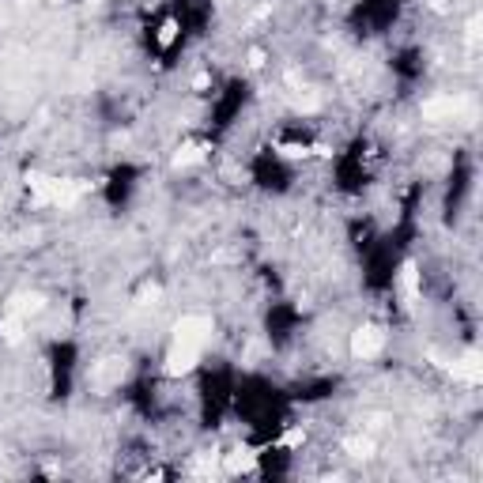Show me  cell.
Segmentation results:
<instances>
[{
    "instance_id": "1",
    "label": "cell",
    "mask_w": 483,
    "mask_h": 483,
    "mask_svg": "<svg viewBox=\"0 0 483 483\" xmlns=\"http://www.w3.org/2000/svg\"><path fill=\"white\" fill-rule=\"evenodd\" d=\"M211 336V321L208 317H181L178 325H174V344H197V348H204V340Z\"/></svg>"
},
{
    "instance_id": "2",
    "label": "cell",
    "mask_w": 483,
    "mask_h": 483,
    "mask_svg": "<svg viewBox=\"0 0 483 483\" xmlns=\"http://www.w3.org/2000/svg\"><path fill=\"white\" fill-rule=\"evenodd\" d=\"M200 362V348L197 344H174L170 348V355H166V374L170 378H181V374H189Z\"/></svg>"
},
{
    "instance_id": "3",
    "label": "cell",
    "mask_w": 483,
    "mask_h": 483,
    "mask_svg": "<svg viewBox=\"0 0 483 483\" xmlns=\"http://www.w3.org/2000/svg\"><path fill=\"white\" fill-rule=\"evenodd\" d=\"M381 344H385V336H381V329H374V325L351 332V355L355 359H374L381 351Z\"/></svg>"
},
{
    "instance_id": "4",
    "label": "cell",
    "mask_w": 483,
    "mask_h": 483,
    "mask_svg": "<svg viewBox=\"0 0 483 483\" xmlns=\"http://www.w3.org/2000/svg\"><path fill=\"white\" fill-rule=\"evenodd\" d=\"M461 110H468V98H461V95H442V98H430V102H423V117L442 121V117H457Z\"/></svg>"
},
{
    "instance_id": "5",
    "label": "cell",
    "mask_w": 483,
    "mask_h": 483,
    "mask_svg": "<svg viewBox=\"0 0 483 483\" xmlns=\"http://www.w3.org/2000/svg\"><path fill=\"white\" fill-rule=\"evenodd\" d=\"M449 370H453V378L468 381V385H479V381H483V366H479V355H476V351L465 355L461 362H449Z\"/></svg>"
},
{
    "instance_id": "6",
    "label": "cell",
    "mask_w": 483,
    "mask_h": 483,
    "mask_svg": "<svg viewBox=\"0 0 483 483\" xmlns=\"http://www.w3.org/2000/svg\"><path fill=\"white\" fill-rule=\"evenodd\" d=\"M8 310H12V314H19V317H34V314H42L46 310V298L42 295H34V291H19V295L8 302Z\"/></svg>"
},
{
    "instance_id": "7",
    "label": "cell",
    "mask_w": 483,
    "mask_h": 483,
    "mask_svg": "<svg viewBox=\"0 0 483 483\" xmlns=\"http://www.w3.org/2000/svg\"><path fill=\"white\" fill-rule=\"evenodd\" d=\"M257 465V453L253 449H234V453H227V472L230 476H238V472H249Z\"/></svg>"
},
{
    "instance_id": "8",
    "label": "cell",
    "mask_w": 483,
    "mask_h": 483,
    "mask_svg": "<svg viewBox=\"0 0 483 483\" xmlns=\"http://www.w3.org/2000/svg\"><path fill=\"white\" fill-rule=\"evenodd\" d=\"M0 336H4V344H19V336H23V317L8 310V317L0 321Z\"/></svg>"
},
{
    "instance_id": "9",
    "label": "cell",
    "mask_w": 483,
    "mask_h": 483,
    "mask_svg": "<svg viewBox=\"0 0 483 483\" xmlns=\"http://www.w3.org/2000/svg\"><path fill=\"white\" fill-rule=\"evenodd\" d=\"M400 284H404V295H408V302H416V298H419V268L411 265V260H408L404 268H400Z\"/></svg>"
},
{
    "instance_id": "10",
    "label": "cell",
    "mask_w": 483,
    "mask_h": 483,
    "mask_svg": "<svg viewBox=\"0 0 483 483\" xmlns=\"http://www.w3.org/2000/svg\"><path fill=\"white\" fill-rule=\"evenodd\" d=\"M204 151H208V147H200V144H185V147H181L178 155H174V166L181 170V166H193V163H200V159H204Z\"/></svg>"
},
{
    "instance_id": "11",
    "label": "cell",
    "mask_w": 483,
    "mask_h": 483,
    "mask_svg": "<svg viewBox=\"0 0 483 483\" xmlns=\"http://www.w3.org/2000/svg\"><path fill=\"white\" fill-rule=\"evenodd\" d=\"M276 151L284 159H306V155H314V147H306V144H279Z\"/></svg>"
},
{
    "instance_id": "12",
    "label": "cell",
    "mask_w": 483,
    "mask_h": 483,
    "mask_svg": "<svg viewBox=\"0 0 483 483\" xmlns=\"http://www.w3.org/2000/svg\"><path fill=\"white\" fill-rule=\"evenodd\" d=\"M302 442H306V430H302V427H291L287 435L279 438V446H284V449H298Z\"/></svg>"
},
{
    "instance_id": "13",
    "label": "cell",
    "mask_w": 483,
    "mask_h": 483,
    "mask_svg": "<svg viewBox=\"0 0 483 483\" xmlns=\"http://www.w3.org/2000/svg\"><path fill=\"white\" fill-rule=\"evenodd\" d=\"M174 38H178V23H174V19H166V23L163 27H159V46H174Z\"/></svg>"
},
{
    "instance_id": "14",
    "label": "cell",
    "mask_w": 483,
    "mask_h": 483,
    "mask_svg": "<svg viewBox=\"0 0 483 483\" xmlns=\"http://www.w3.org/2000/svg\"><path fill=\"white\" fill-rule=\"evenodd\" d=\"M249 65L260 68V65H265V53H260V49H253V53H249Z\"/></svg>"
}]
</instances>
